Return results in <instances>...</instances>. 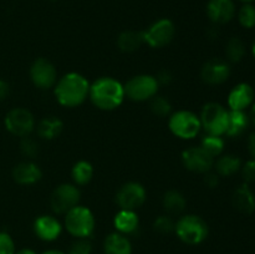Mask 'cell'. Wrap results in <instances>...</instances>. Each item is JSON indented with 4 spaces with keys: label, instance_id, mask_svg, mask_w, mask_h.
I'll return each instance as SVG.
<instances>
[{
    "label": "cell",
    "instance_id": "1",
    "mask_svg": "<svg viewBox=\"0 0 255 254\" xmlns=\"http://www.w3.org/2000/svg\"><path fill=\"white\" fill-rule=\"evenodd\" d=\"M90 82L79 72H69L57 80L54 94L57 102L64 107H77L89 97Z\"/></svg>",
    "mask_w": 255,
    "mask_h": 254
},
{
    "label": "cell",
    "instance_id": "2",
    "mask_svg": "<svg viewBox=\"0 0 255 254\" xmlns=\"http://www.w3.org/2000/svg\"><path fill=\"white\" fill-rule=\"evenodd\" d=\"M89 97L99 110L112 111L121 106L126 96L121 82L114 77L104 76L90 84Z\"/></svg>",
    "mask_w": 255,
    "mask_h": 254
},
{
    "label": "cell",
    "instance_id": "3",
    "mask_svg": "<svg viewBox=\"0 0 255 254\" xmlns=\"http://www.w3.org/2000/svg\"><path fill=\"white\" fill-rule=\"evenodd\" d=\"M177 237L188 246H198L203 243L209 233L207 222L197 214H184L174 226Z\"/></svg>",
    "mask_w": 255,
    "mask_h": 254
},
{
    "label": "cell",
    "instance_id": "4",
    "mask_svg": "<svg viewBox=\"0 0 255 254\" xmlns=\"http://www.w3.org/2000/svg\"><path fill=\"white\" fill-rule=\"evenodd\" d=\"M96 219L90 208L77 204L65 214L64 227L74 238H90L95 231Z\"/></svg>",
    "mask_w": 255,
    "mask_h": 254
},
{
    "label": "cell",
    "instance_id": "5",
    "mask_svg": "<svg viewBox=\"0 0 255 254\" xmlns=\"http://www.w3.org/2000/svg\"><path fill=\"white\" fill-rule=\"evenodd\" d=\"M202 129H204L206 134L213 136H226L228 128L229 111L218 102H208L202 107L201 115Z\"/></svg>",
    "mask_w": 255,
    "mask_h": 254
},
{
    "label": "cell",
    "instance_id": "6",
    "mask_svg": "<svg viewBox=\"0 0 255 254\" xmlns=\"http://www.w3.org/2000/svg\"><path fill=\"white\" fill-rule=\"evenodd\" d=\"M169 131L181 139H193L202 129L198 115L188 110H178L169 115Z\"/></svg>",
    "mask_w": 255,
    "mask_h": 254
},
{
    "label": "cell",
    "instance_id": "7",
    "mask_svg": "<svg viewBox=\"0 0 255 254\" xmlns=\"http://www.w3.org/2000/svg\"><path fill=\"white\" fill-rule=\"evenodd\" d=\"M125 96L134 102L149 101L157 95L159 84L153 75H136L124 85Z\"/></svg>",
    "mask_w": 255,
    "mask_h": 254
},
{
    "label": "cell",
    "instance_id": "8",
    "mask_svg": "<svg viewBox=\"0 0 255 254\" xmlns=\"http://www.w3.org/2000/svg\"><path fill=\"white\" fill-rule=\"evenodd\" d=\"M81 198V192L76 184L62 183L52 191L50 197V207L55 214H66L76 207Z\"/></svg>",
    "mask_w": 255,
    "mask_h": 254
},
{
    "label": "cell",
    "instance_id": "9",
    "mask_svg": "<svg viewBox=\"0 0 255 254\" xmlns=\"http://www.w3.org/2000/svg\"><path fill=\"white\" fill-rule=\"evenodd\" d=\"M176 35V26L171 19L162 17L156 20L153 24L148 26V29L143 31L144 44L153 49H161L171 44Z\"/></svg>",
    "mask_w": 255,
    "mask_h": 254
},
{
    "label": "cell",
    "instance_id": "10",
    "mask_svg": "<svg viewBox=\"0 0 255 254\" xmlns=\"http://www.w3.org/2000/svg\"><path fill=\"white\" fill-rule=\"evenodd\" d=\"M4 124L10 133L16 137H21V138L30 136V133L36 127L34 115L29 110L22 109V107L10 110L5 116Z\"/></svg>",
    "mask_w": 255,
    "mask_h": 254
},
{
    "label": "cell",
    "instance_id": "11",
    "mask_svg": "<svg viewBox=\"0 0 255 254\" xmlns=\"http://www.w3.org/2000/svg\"><path fill=\"white\" fill-rule=\"evenodd\" d=\"M146 198V189L138 182H127L122 184L116 193V203L120 209L137 211L143 206Z\"/></svg>",
    "mask_w": 255,
    "mask_h": 254
},
{
    "label": "cell",
    "instance_id": "12",
    "mask_svg": "<svg viewBox=\"0 0 255 254\" xmlns=\"http://www.w3.org/2000/svg\"><path fill=\"white\" fill-rule=\"evenodd\" d=\"M30 79L40 90H49L57 82V71L51 61L44 57H39L30 66Z\"/></svg>",
    "mask_w": 255,
    "mask_h": 254
},
{
    "label": "cell",
    "instance_id": "13",
    "mask_svg": "<svg viewBox=\"0 0 255 254\" xmlns=\"http://www.w3.org/2000/svg\"><path fill=\"white\" fill-rule=\"evenodd\" d=\"M182 163L188 171L196 173H207L214 166V158L201 146L189 147L182 152Z\"/></svg>",
    "mask_w": 255,
    "mask_h": 254
},
{
    "label": "cell",
    "instance_id": "14",
    "mask_svg": "<svg viewBox=\"0 0 255 254\" xmlns=\"http://www.w3.org/2000/svg\"><path fill=\"white\" fill-rule=\"evenodd\" d=\"M231 65L227 60L213 57L204 62L202 66L201 79L203 80L204 84L216 86V85L224 84L231 76Z\"/></svg>",
    "mask_w": 255,
    "mask_h": 254
},
{
    "label": "cell",
    "instance_id": "15",
    "mask_svg": "<svg viewBox=\"0 0 255 254\" xmlns=\"http://www.w3.org/2000/svg\"><path fill=\"white\" fill-rule=\"evenodd\" d=\"M255 101V90L247 82H239L228 94V107L231 111H246Z\"/></svg>",
    "mask_w": 255,
    "mask_h": 254
},
{
    "label": "cell",
    "instance_id": "16",
    "mask_svg": "<svg viewBox=\"0 0 255 254\" xmlns=\"http://www.w3.org/2000/svg\"><path fill=\"white\" fill-rule=\"evenodd\" d=\"M206 10L208 19L216 25L228 24L237 12L233 0H209Z\"/></svg>",
    "mask_w": 255,
    "mask_h": 254
},
{
    "label": "cell",
    "instance_id": "17",
    "mask_svg": "<svg viewBox=\"0 0 255 254\" xmlns=\"http://www.w3.org/2000/svg\"><path fill=\"white\" fill-rule=\"evenodd\" d=\"M34 232L39 239L44 242H54L62 232V224L56 217L42 214L34 222Z\"/></svg>",
    "mask_w": 255,
    "mask_h": 254
},
{
    "label": "cell",
    "instance_id": "18",
    "mask_svg": "<svg viewBox=\"0 0 255 254\" xmlns=\"http://www.w3.org/2000/svg\"><path fill=\"white\" fill-rule=\"evenodd\" d=\"M42 172L36 163L31 161H25L16 164L12 169V178L16 183L22 186L35 184L41 179Z\"/></svg>",
    "mask_w": 255,
    "mask_h": 254
},
{
    "label": "cell",
    "instance_id": "19",
    "mask_svg": "<svg viewBox=\"0 0 255 254\" xmlns=\"http://www.w3.org/2000/svg\"><path fill=\"white\" fill-rule=\"evenodd\" d=\"M234 208L243 214H251L255 211V194L249 184L243 183L237 187L232 196Z\"/></svg>",
    "mask_w": 255,
    "mask_h": 254
},
{
    "label": "cell",
    "instance_id": "20",
    "mask_svg": "<svg viewBox=\"0 0 255 254\" xmlns=\"http://www.w3.org/2000/svg\"><path fill=\"white\" fill-rule=\"evenodd\" d=\"M114 227L116 232L129 236L133 234L139 227V218L136 211L129 209H120L114 218Z\"/></svg>",
    "mask_w": 255,
    "mask_h": 254
},
{
    "label": "cell",
    "instance_id": "21",
    "mask_svg": "<svg viewBox=\"0 0 255 254\" xmlns=\"http://www.w3.org/2000/svg\"><path fill=\"white\" fill-rule=\"evenodd\" d=\"M105 254H132V244L127 236L114 232L104 241Z\"/></svg>",
    "mask_w": 255,
    "mask_h": 254
},
{
    "label": "cell",
    "instance_id": "22",
    "mask_svg": "<svg viewBox=\"0 0 255 254\" xmlns=\"http://www.w3.org/2000/svg\"><path fill=\"white\" fill-rule=\"evenodd\" d=\"M35 128H36L37 136L40 138L51 141L61 134L62 129H64V122L56 116H47L42 119Z\"/></svg>",
    "mask_w": 255,
    "mask_h": 254
},
{
    "label": "cell",
    "instance_id": "23",
    "mask_svg": "<svg viewBox=\"0 0 255 254\" xmlns=\"http://www.w3.org/2000/svg\"><path fill=\"white\" fill-rule=\"evenodd\" d=\"M251 125V119L246 111H231L229 110V121L226 136L234 138L239 137L248 129Z\"/></svg>",
    "mask_w": 255,
    "mask_h": 254
},
{
    "label": "cell",
    "instance_id": "24",
    "mask_svg": "<svg viewBox=\"0 0 255 254\" xmlns=\"http://www.w3.org/2000/svg\"><path fill=\"white\" fill-rule=\"evenodd\" d=\"M214 172L219 177H231L241 171L242 161L234 154H221L217 161H214Z\"/></svg>",
    "mask_w": 255,
    "mask_h": 254
},
{
    "label": "cell",
    "instance_id": "25",
    "mask_svg": "<svg viewBox=\"0 0 255 254\" xmlns=\"http://www.w3.org/2000/svg\"><path fill=\"white\" fill-rule=\"evenodd\" d=\"M144 44L143 31L127 30L121 32L117 37V47L122 52H133Z\"/></svg>",
    "mask_w": 255,
    "mask_h": 254
},
{
    "label": "cell",
    "instance_id": "26",
    "mask_svg": "<svg viewBox=\"0 0 255 254\" xmlns=\"http://www.w3.org/2000/svg\"><path fill=\"white\" fill-rule=\"evenodd\" d=\"M163 208L167 213L169 214H179L186 209L187 201L186 197L176 189H171V191L166 192L163 196Z\"/></svg>",
    "mask_w": 255,
    "mask_h": 254
},
{
    "label": "cell",
    "instance_id": "27",
    "mask_svg": "<svg viewBox=\"0 0 255 254\" xmlns=\"http://www.w3.org/2000/svg\"><path fill=\"white\" fill-rule=\"evenodd\" d=\"M71 177L74 184L76 186H85L90 183L94 177V166L89 161H77L71 169Z\"/></svg>",
    "mask_w": 255,
    "mask_h": 254
},
{
    "label": "cell",
    "instance_id": "28",
    "mask_svg": "<svg viewBox=\"0 0 255 254\" xmlns=\"http://www.w3.org/2000/svg\"><path fill=\"white\" fill-rule=\"evenodd\" d=\"M246 56V45L239 37L234 36L228 40L226 45V60L229 64H237Z\"/></svg>",
    "mask_w": 255,
    "mask_h": 254
},
{
    "label": "cell",
    "instance_id": "29",
    "mask_svg": "<svg viewBox=\"0 0 255 254\" xmlns=\"http://www.w3.org/2000/svg\"><path fill=\"white\" fill-rule=\"evenodd\" d=\"M224 139L222 136H213V134H206L201 141V147L211 154L213 158L219 157L224 151Z\"/></svg>",
    "mask_w": 255,
    "mask_h": 254
},
{
    "label": "cell",
    "instance_id": "30",
    "mask_svg": "<svg viewBox=\"0 0 255 254\" xmlns=\"http://www.w3.org/2000/svg\"><path fill=\"white\" fill-rule=\"evenodd\" d=\"M237 16H238L239 24L244 29H253L255 26V6L252 2L242 5Z\"/></svg>",
    "mask_w": 255,
    "mask_h": 254
},
{
    "label": "cell",
    "instance_id": "31",
    "mask_svg": "<svg viewBox=\"0 0 255 254\" xmlns=\"http://www.w3.org/2000/svg\"><path fill=\"white\" fill-rule=\"evenodd\" d=\"M149 101H151V105H149L151 111L153 112L156 116L166 117L171 115L172 105L168 99H166L164 96H158V95H156V96L152 100H149Z\"/></svg>",
    "mask_w": 255,
    "mask_h": 254
},
{
    "label": "cell",
    "instance_id": "32",
    "mask_svg": "<svg viewBox=\"0 0 255 254\" xmlns=\"http://www.w3.org/2000/svg\"><path fill=\"white\" fill-rule=\"evenodd\" d=\"M174 226H176V222L169 216H166V214L157 217L153 222L154 231L158 232L159 234L172 233V232H174Z\"/></svg>",
    "mask_w": 255,
    "mask_h": 254
},
{
    "label": "cell",
    "instance_id": "33",
    "mask_svg": "<svg viewBox=\"0 0 255 254\" xmlns=\"http://www.w3.org/2000/svg\"><path fill=\"white\" fill-rule=\"evenodd\" d=\"M92 243L89 238H75L70 246L67 254H91Z\"/></svg>",
    "mask_w": 255,
    "mask_h": 254
},
{
    "label": "cell",
    "instance_id": "34",
    "mask_svg": "<svg viewBox=\"0 0 255 254\" xmlns=\"http://www.w3.org/2000/svg\"><path fill=\"white\" fill-rule=\"evenodd\" d=\"M20 149H21L22 154L29 158H34L37 153H39V144L35 139L30 138L29 136L24 137L20 143Z\"/></svg>",
    "mask_w": 255,
    "mask_h": 254
},
{
    "label": "cell",
    "instance_id": "35",
    "mask_svg": "<svg viewBox=\"0 0 255 254\" xmlns=\"http://www.w3.org/2000/svg\"><path fill=\"white\" fill-rule=\"evenodd\" d=\"M241 173L244 183L249 184L255 182V159L252 158L247 161L244 164H242Z\"/></svg>",
    "mask_w": 255,
    "mask_h": 254
},
{
    "label": "cell",
    "instance_id": "36",
    "mask_svg": "<svg viewBox=\"0 0 255 254\" xmlns=\"http://www.w3.org/2000/svg\"><path fill=\"white\" fill-rule=\"evenodd\" d=\"M15 243L10 234L0 232V254H15Z\"/></svg>",
    "mask_w": 255,
    "mask_h": 254
},
{
    "label": "cell",
    "instance_id": "37",
    "mask_svg": "<svg viewBox=\"0 0 255 254\" xmlns=\"http://www.w3.org/2000/svg\"><path fill=\"white\" fill-rule=\"evenodd\" d=\"M219 178H221V177H219L216 172L209 171L207 172V173H204L203 182L207 187H209V188H216L219 184Z\"/></svg>",
    "mask_w": 255,
    "mask_h": 254
},
{
    "label": "cell",
    "instance_id": "38",
    "mask_svg": "<svg viewBox=\"0 0 255 254\" xmlns=\"http://www.w3.org/2000/svg\"><path fill=\"white\" fill-rule=\"evenodd\" d=\"M156 79L159 85H168L171 84L173 76H172L171 71H168V70H161V71L156 75Z\"/></svg>",
    "mask_w": 255,
    "mask_h": 254
},
{
    "label": "cell",
    "instance_id": "39",
    "mask_svg": "<svg viewBox=\"0 0 255 254\" xmlns=\"http://www.w3.org/2000/svg\"><path fill=\"white\" fill-rule=\"evenodd\" d=\"M9 92H10L9 84H7L6 81H4V80H0V101L6 99Z\"/></svg>",
    "mask_w": 255,
    "mask_h": 254
},
{
    "label": "cell",
    "instance_id": "40",
    "mask_svg": "<svg viewBox=\"0 0 255 254\" xmlns=\"http://www.w3.org/2000/svg\"><path fill=\"white\" fill-rule=\"evenodd\" d=\"M247 144H248V151L249 153H251L252 158L255 159V132H253V133L248 137Z\"/></svg>",
    "mask_w": 255,
    "mask_h": 254
},
{
    "label": "cell",
    "instance_id": "41",
    "mask_svg": "<svg viewBox=\"0 0 255 254\" xmlns=\"http://www.w3.org/2000/svg\"><path fill=\"white\" fill-rule=\"evenodd\" d=\"M251 109V114H249V119H251V124H253L255 126V101L252 105Z\"/></svg>",
    "mask_w": 255,
    "mask_h": 254
},
{
    "label": "cell",
    "instance_id": "42",
    "mask_svg": "<svg viewBox=\"0 0 255 254\" xmlns=\"http://www.w3.org/2000/svg\"><path fill=\"white\" fill-rule=\"evenodd\" d=\"M15 254H37V253L30 248H22V249H20V251L15 252Z\"/></svg>",
    "mask_w": 255,
    "mask_h": 254
},
{
    "label": "cell",
    "instance_id": "43",
    "mask_svg": "<svg viewBox=\"0 0 255 254\" xmlns=\"http://www.w3.org/2000/svg\"><path fill=\"white\" fill-rule=\"evenodd\" d=\"M41 254H66L61 251H57V249H49V251H45L44 253Z\"/></svg>",
    "mask_w": 255,
    "mask_h": 254
},
{
    "label": "cell",
    "instance_id": "44",
    "mask_svg": "<svg viewBox=\"0 0 255 254\" xmlns=\"http://www.w3.org/2000/svg\"><path fill=\"white\" fill-rule=\"evenodd\" d=\"M252 54H253V56H254V59H255V40H254V42H253V46H252Z\"/></svg>",
    "mask_w": 255,
    "mask_h": 254
},
{
    "label": "cell",
    "instance_id": "45",
    "mask_svg": "<svg viewBox=\"0 0 255 254\" xmlns=\"http://www.w3.org/2000/svg\"><path fill=\"white\" fill-rule=\"evenodd\" d=\"M239 1H242V2H244V4H247V2H252V1H254V0H239Z\"/></svg>",
    "mask_w": 255,
    "mask_h": 254
},
{
    "label": "cell",
    "instance_id": "46",
    "mask_svg": "<svg viewBox=\"0 0 255 254\" xmlns=\"http://www.w3.org/2000/svg\"><path fill=\"white\" fill-rule=\"evenodd\" d=\"M50 1H55V0H50Z\"/></svg>",
    "mask_w": 255,
    "mask_h": 254
},
{
    "label": "cell",
    "instance_id": "47",
    "mask_svg": "<svg viewBox=\"0 0 255 254\" xmlns=\"http://www.w3.org/2000/svg\"><path fill=\"white\" fill-rule=\"evenodd\" d=\"M254 90H255V82H254Z\"/></svg>",
    "mask_w": 255,
    "mask_h": 254
}]
</instances>
